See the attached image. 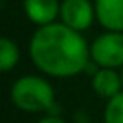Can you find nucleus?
<instances>
[{
  "instance_id": "obj_1",
  "label": "nucleus",
  "mask_w": 123,
  "mask_h": 123,
  "mask_svg": "<svg viewBox=\"0 0 123 123\" xmlns=\"http://www.w3.org/2000/svg\"><path fill=\"white\" fill-rule=\"evenodd\" d=\"M33 63L49 76L67 78L87 69L91 47L80 31L65 24H45L36 29L29 43Z\"/></svg>"
},
{
  "instance_id": "obj_2",
  "label": "nucleus",
  "mask_w": 123,
  "mask_h": 123,
  "mask_svg": "<svg viewBox=\"0 0 123 123\" xmlns=\"http://www.w3.org/2000/svg\"><path fill=\"white\" fill-rule=\"evenodd\" d=\"M11 101L24 112L54 109V89L40 76H22L11 87Z\"/></svg>"
},
{
  "instance_id": "obj_3",
  "label": "nucleus",
  "mask_w": 123,
  "mask_h": 123,
  "mask_svg": "<svg viewBox=\"0 0 123 123\" xmlns=\"http://www.w3.org/2000/svg\"><path fill=\"white\" fill-rule=\"evenodd\" d=\"M91 58L100 67H123V31H109L91 45Z\"/></svg>"
},
{
  "instance_id": "obj_4",
  "label": "nucleus",
  "mask_w": 123,
  "mask_h": 123,
  "mask_svg": "<svg viewBox=\"0 0 123 123\" xmlns=\"http://www.w3.org/2000/svg\"><path fill=\"white\" fill-rule=\"evenodd\" d=\"M96 16V9L91 0H63L60 6V18L65 25L76 31L89 29Z\"/></svg>"
},
{
  "instance_id": "obj_5",
  "label": "nucleus",
  "mask_w": 123,
  "mask_h": 123,
  "mask_svg": "<svg viewBox=\"0 0 123 123\" xmlns=\"http://www.w3.org/2000/svg\"><path fill=\"white\" fill-rule=\"evenodd\" d=\"M94 9L107 31H123V0H94Z\"/></svg>"
},
{
  "instance_id": "obj_6",
  "label": "nucleus",
  "mask_w": 123,
  "mask_h": 123,
  "mask_svg": "<svg viewBox=\"0 0 123 123\" xmlns=\"http://www.w3.org/2000/svg\"><path fill=\"white\" fill-rule=\"evenodd\" d=\"M60 6L58 0H24V11L36 25L53 24L60 15Z\"/></svg>"
},
{
  "instance_id": "obj_7",
  "label": "nucleus",
  "mask_w": 123,
  "mask_h": 123,
  "mask_svg": "<svg viewBox=\"0 0 123 123\" xmlns=\"http://www.w3.org/2000/svg\"><path fill=\"white\" fill-rule=\"evenodd\" d=\"M121 74H118L112 67H101L92 76V89L100 98L111 100L118 92H121Z\"/></svg>"
},
{
  "instance_id": "obj_8",
  "label": "nucleus",
  "mask_w": 123,
  "mask_h": 123,
  "mask_svg": "<svg viewBox=\"0 0 123 123\" xmlns=\"http://www.w3.org/2000/svg\"><path fill=\"white\" fill-rule=\"evenodd\" d=\"M18 58H20V53L15 42H11L9 38L0 40V69L4 73L11 71L18 63Z\"/></svg>"
},
{
  "instance_id": "obj_9",
  "label": "nucleus",
  "mask_w": 123,
  "mask_h": 123,
  "mask_svg": "<svg viewBox=\"0 0 123 123\" xmlns=\"http://www.w3.org/2000/svg\"><path fill=\"white\" fill-rule=\"evenodd\" d=\"M105 123H123V92L109 100L105 107Z\"/></svg>"
},
{
  "instance_id": "obj_10",
  "label": "nucleus",
  "mask_w": 123,
  "mask_h": 123,
  "mask_svg": "<svg viewBox=\"0 0 123 123\" xmlns=\"http://www.w3.org/2000/svg\"><path fill=\"white\" fill-rule=\"evenodd\" d=\"M38 123H65L62 118H58V116H47V118H43V119H40Z\"/></svg>"
},
{
  "instance_id": "obj_11",
  "label": "nucleus",
  "mask_w": 123,
  "mask_h": 123,
  "mask_svg": "<svg viewBox=\"0 0 123 123\" xmlns=\"http://www.w3.org/2000/svg\"><path fill=\"white\" fill-rule=\"evenodd\" d=\"M121 80H123V67H121Z\"/></svg>"
}]
</instances>
